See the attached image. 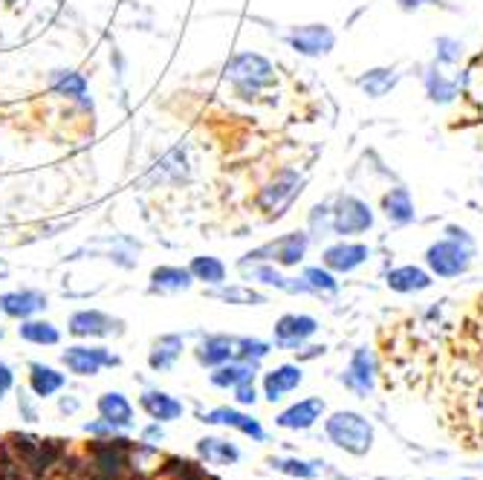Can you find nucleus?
I'll use <instances>...</instances> for the list:
<instances>
[{
    "instance_id": "f257e3e1",
    "label": "nucleus",
    "mask_w": 483,
    "mask_h": 480,
    "mask_svg": "<svg viewBox=\"0 0 483 480\" xmlns=\"http://www.w3.org/2000/svg\"><path fill=\"white\" fill-rule=\"evenodd\" d=\"M223 78L231 84L235 96L243 101H258L263 93L275 90V84H278L275 64L261 53H252V49L231 56L223 67Z\"/></svg>"
},
{
    "instance_id": "f03ea898",
    "label": "nucleus",
    "mask_w": 483,
    "mask_h": 480,
    "mask_svg": "<svg viewBox=\"0 0 483 480\" xmlns=\"http://www.w3.org/2000/svg\"><path fill=\"white\" fill-rule=\"evenodd\" d=\"M327 440L333 445H339L342 452L347 454H368L374 445V425L368 423V417L356 414V411H336L330 414L324 423Z\"/></svg>"
},
{
    "instance_id": "7ed1b4c3",
    "label": "nucleus",
    "mask_w": 483,
    "mask_h": 480,
    "mask_svg": "<svg viewBox=\"0 0 483 480\" xmlns=\"http://www.w3.org/2000/svg\"><path fill=\"white\" fill-rule=\"evenodd\" d=\"M304 174L302 171H295V168H281L275 171V174L270 177V183H266L261 192H258V209L270 217V220H278V217H284L290 209H293V203L302 197L304 192Z\"/></svg>"
},
{
    "instance_id": "20e7f679",
    "label": "nucleus",
    "mask_w": 483,
    "mask_h": 480,
    "mask_svg": "<svg viewBox=\"0 0 483 480\" xmlns=\"http://www.w3.org/2000/svg\"><path fill=\"white\" fill-rule=\"evenodd\" d=\"M475 258V246H466L460 240L440 237L435 244H428L426 249V266L431 276L437 278H460L469 272Z\"/></svg>"
},
{
    "instance_id": "39448f33",
    "label": "nucleus",
    "mask_w": 483,
    "mask_h": 480,
    "mask_svg": "<svg viewBox=\"0 0 483 480\" xmlns=\"http://www.w3.org/2000/svg\"><path fill=\"white\" fill-rule=\"evenodd\" d=\"M310 244H313V237L310 232H287V235H281L275 240H270L266 246L255 249V252H249L243 255V258H252V261H270L275 266H298L304 258H307V252H310Z\"/></svg>"
},
{
    "instance_id": "423d86ee",
    "label": "nucleus",
    "mask_w": 483,
    "mask_h": 480,
    "mask_svg": "<svg viewBox=\"0 0 483 480\" xmlns=\"http://www.w3.org/2000/svg\"><path fill=\"white\" fill-rule=\"evenodd\" d=\"M374 229V209L356 194H339L333 203V235L354 237Z\"/></svg>"
},
{
    "instance_id": "0eeeda50",
    "label": "nucleus",
    "mask_w": 483,
    "mask_h": 480,
    "mask_svg": "<svg viewBox=\"0 0 483 480\" xmlns=\"http://www.w3.org/2000/svg\"><path fill=\"white\" fill-rule=\"evenodd\" d=\"M284 41L290 44V49H295L298 56L304 58H324L333 53L336 47V32H333L327 24H304V26H293Z\"/></svg>"
},
{
    "instance_id": "6e6552de",
    "label": "nucleus",
    "mask_w": 483,
    "mask_h": 480,
    "mask_svg": "<svg viewBox=\"0 0 483 480\" xmlns=\"http://www.w3.org/2000/svg\"><path fill=\"white\" fill-rule=\"evenodd\" d=\"M315 333H319V321L307 313H284L272 328L275 348H281V350L304 348Z\"/></svg>"
},
{
    "instance_id": "1a4fd4ad",
    "label": "nucleus",
    "mask_w": 483,
    "mask_h": 480,
    "mask_svg": "<svg viewBox=\"0 0 483 480\" xmlns=\"http://www.w3.org/2000/svg\"><path fill=\"white\" fill-rule=\"evenodd\" d=\"M241 272L246 278H252L263 287H275L281 293H290V296H313L310 287L304 278H287L284 272H281L275 264L270 261H252V258H243L241 261Z\"/></svg>"
},
{
    "instance_id": "9d476101",
    "label": "nucleus",
    "mask_w": 483,
    "mask_h": 480,
    "mask_svg": "<svg viewBox=\"0 0 483 480\" xmlns=\"http://www.w3.org/2000/svg\"><path fill=\"white\" fill-rule=\"evenodd\" d=\"M371 258V249L359 244V240H336V244H330L322 252V266H327L330 272H336V276H351L359 266H365Z\"/></svg>"
},
{
    "instance_id": "9b49d317",
    "label": "nucleus",
    "mask_w": 483,
    "mask_h": 480,
    "mask_svg": "<svg viewBox=\"0 0 483 480\" xmlns=\"http://www.w3.org/2000/svg\"><path fill=\"white\" fill-rule=\"evenodd\" d=\"M61 362L67 365V370L76 373V376H96L102 368H116L122 362L119 356L110 353L108 348H85V345H76V348H67L61 353Z\"/></svg>"
},
{
    "instance_id": "f8f14e48",
    "label": "nucleus",
    "mask_w": 483,
    "mask_h": 480,
    "mask_svg": "<svg viewBox=\"0 0 483 480\" xmlns=\"http://www.w3.org/2000/svg\"><path fill=\"white\" fill-rule=\"evenodd\" d=\"M376 356L371 348H356L354 356H351V362H347L344 373H342V385L347 391H354L359 393V397H368V393L376 388Z\"/></svg>"
},
{
    "instance_id": "ddd939ff",
    "label": "nucleus",
    "mask_w": 483,
    "mask_h": 480,
    "mask_svg": "<svg viewBox=\"0 0 483 480\" xmlns=\"http://www.w3.org/2000/svg\"><path fill=\"white\" fill-rule=\"evenodd\" d=\"M322 414H324V400L307 397V400H298L290 408L281 411V414L275 417V425L287 428V432H307V428H313L322 420Z\"/></svg>"
},
{
    "instance_id": "4468645a",
    "label": "nucleus",
    "mask_w": 483,
    "mask_h": 480,
    "mask_svg": "<svg viewBox=\"0 0 483 480\" xmlns=\"http://www.w3.org/2000/svg\"><path fill=\"white\" fill-rule=\"evenodd\" d=\"M379 209L382 214H385V220L391 223V226H411L414 220H417V205H414V197L406 185H394L388 188L385 194H382L379 200Z\"/></svg>"
},
{
    "instance_id": "2eb2a0df",
    "label": "nucleus",
    "mask_w": 483,
    "mask_h": 480,
    "mask_svg": "<svg viewBox=\"0 0 483 480\" xmlns=\"http://www.w3.org/2000/svg\"><path fill=\"white\" fill-rule=\"evenodd\" d=\"M385 284L391 293H399V296H414V293H426V289L435 284V276H431L428 269L423 266H414V264H403V266H394L388 276H385Z\"/></svg>"
},
{
    "instance_id": "dca6fc26",
    "label": "nucleus",
    "mask_w": 483,
    "mask_h": 480,
    "mask_svg": "<svg viewBox=\"0 0 483 480\" xmlns=\"http://www.w3.org/2000/svg\"><path fill=\"white\" fill-rule=\"evenodd\" d=\"M70 333L78 339H93V336H116L122 333V321H116L98 310H81L70 316Z\"/></svg>"
},
{
    "instance_id": "f3484780",
    "label": "nucleus",
    "mask_w": 483,
    "mask_h": 480,
    "mask_svg": "<svg viewBox=\"0 0 483 480\" xmlns=\"http://www.w3.org/2000/svg\"><path fill=\"white\" fill-rule=\"evenodd\" d=\"M203 423L235 428V432H241V434H246V437H252V440H258V443L266 440L263 425H261L255 417H249V414H243V411H238V408H226V405H223V408H214V411H209V414L203 417Z\"/></svg>"
},
{
    "instance_id": "a211bd4d",
    "label": "nucleus",
    "mask_w": 483,
    "mask_h": 480,
    "mask_svg": "<svg viewBox=\"0 0 483 480\" xmlns=\"http://www.w3.org/2000/svg\"><path fill=\"white\" fill-rule=\"evenodd\" d=\"M304 382V373L298 365H278L270 373H263V397L270 402L284 400L298 385Z\"/></svg>"
},
{
    "instance_id": "6ab92c4d",
    "label": "nucleus",
    "mask_w": 483,
    "mask_h": 480,
    "mask_svg": "<svg viewBox=\"0 0 483 480\" xmlns=\"http://www.w3.org/2000/svg\"><path fill=\"white\" fill-rule=\"evenodd\" d=\"M46 307V296L36 293V289H18V293H4L0 296V313L9 318H32Z\"/></svg>"
},
{
    "instance_id": "aec40b11",
    "label": "nucleus",
    "mask_w": 483,
    "mask_h": 480,
    "mask_svg": "<svg viewBox=\"0 0 483 480\" xmlns=\"http://www.w3.org/2000/svg\"><path fill=\"white\" fill-rule=\"evenodd\" d=\"M194 356L203 368H221L235 359V336H206L197 345Z\"/></svg>"
},
{
    "instance_id": "412c9836",
    "label": "nucleus",
    "mask_w": 483,
    "mask_h": 480,
    "mask_svg": "<svg viewBox=\"0 0 483 480\" xmlns=\"http://www.w3.org/2000/svg\"><path fill=\"white\" fill-rule=\"evenodd\" d=\"M139 405L148 417H151L154 423H171V420H180L182 417V402L177 397H171V393L165 391H145L139 397Z\"/></svg>"
},
{
    "instance_id": "4be33fe9",
    "label": "nucleus",
    "mask_w": 483,
    "mask_h": 480,
    "mask_svg": "<svg viewBox=\"0 0 483 480\" xmlns=\"http://www.w3.org/2000/svg\"><path fill=\"white\" fill-rule=\"evenodd\" d=\"M423 88H426L428 101H435V105H452V101L460 96V81L448 78L437 64H431L423 73Z\"/></svg>"
},
{
    "instance_id": "5701e85b",
    "label": "nucleus",
    "mask_w": 483,
    "mask_h": 480,
    "mask_svg": "<svg viewBox=\"0 0 483 480\" xmlns=\"http://www.w3.org/2000/svg\"><path fill=\"white\" fill-rule=\"evenodd\" d=\"M399 78H403V76H399L396 67H371V70H365L356 78V88L368 99H382V96H388L396 88Z\"/></svg>"
},
{
    "instance_id": "b1692460",
    "label": "nucleus",
    "mask_w": 483,
    "mask_h": 480,
    "mask_svg": "<svg viewBox=\"0 0 483 480\" xmlns=\"http://www.w3.org/2000/svg\"><path fill=\"white\" fill-rule=\"evenodd\" d=\"M96 408H98V414H102V420L113 423L116 428H130L133 425V405L119 391L102 393L98 402H96Z\"/></svg>"
},
{
    "instance_id": "393cba45",
    "label": "nucleus",
    "mask_w": 483,
    "mask_h": 480,
    "mask_svg": "<svg viewBox=\"0 0 483 480\" xmlns=\"http://www.w3.org/2000/svg\"><path fill=\"white\" fill-rule=\"evenodd\" d=\"M182 348H186V341H182V336L177 333H169V336H159L154 341L151 353H148V365H151L154 370H171L177 365V359L182 356Z\"/></svg>"
},
{
    "instance_id": "a878e982",
    "label": "nucleus",
    "mask_w": 483,
    "mask_h": 480,
    "mask_svg": "<svg viewBox=\"0 0 483 480\" xmlns=\"http://www.w3.org/2000/svg\"><path fill=\"white\" fill-rule=\"evenodd\" d=\"M258 373V365L255 362H241V359H231V362L214 368L211 373V385L214 388H231L235 391L238 385L243 382H252Z\"/></svg>"
},
{
    "instance_id": "bb28decb",
    "label": "nucleus",
    "mask_w": 483,
    "mask_h": 480,
    "mask_svg": "<svg viewBox=\"0 0 483 480\" xmlns=\"http://www.w3.org/2000/svg\"><path fill=\"white\" fill-rule=\"evenodd\" d=\"M194 284L191 269H182V266H157L151 272V293H182V289H189Z\"/></svg>"
},
{
    "instance_id": "cd10ccee",
    "label": "nucleus",
    "mask_w": 483,
    "mask_h": 480,
    "mask_svg": "<svg viewBox=\"0 0 483 480\" xmlns=\"http://www.w3.org/2000/svg\"><path fill=\"white\" fill-rule=\"evenodd\" d=\"M197 454L211 466H235L241 460V452L235 443L221 440V437H203L197 443Z\"/></svg>"
},
{
    "instance_id": "c85d7f7f",
    "label": "nucleus",
    "mask_w": 483,
    "mask_h": 480,
    "mask_svg": "<svg viewBox=\"0 0 483 480\" xmlns=\"http://www.w3.org/2000/svg\"><path fill=\"white\" fill-rule=\"evenodd\" d=\"M67 385V376L58 373L56 368L49 365H41V362H32L29 365V388L36 397H53V393H58L61 388Z\"/></svg>"
},
{
    "instance_id": "c756f323",
    "label": "nucleus",
    "mask_w": 483,
    "mask_h": 480,
    "mask_svg": "<svg viewBox=\"0 0 483 480\" xmlns=\"http://www.w3.org/2000/svg\"><path fill=\"white\" fill-rule=\"evenodd\" d=\"M211 298H218V301H226V304H241V307H261L266 304V296L258 293V289L252 287H243V284H221V287H214Z\"/></svg>"
},
{
    "instance_id": "7c9ffc66",
    "label": "nucleus",
    "mask_w": 483,
    "mask_h": 480,
    "mask_svg": "<svg viewBox=\"0 0 483 480\" xmlns=\"http://www.w3.org/2000/svg\"><path fill=\"white\" fill-rule=\"evenodd\" d=\"M194 281H203L206 287H221L226 284V264L221 258H211V255H197L189 264Z\"/></svg>"
},
{
    "instance_id": "2f4dec72",
    "label": "nucleus",
    "mask_w": 483,
    "mask_h": 480,
    "mask_svg": "<svg viewBox=\"0 0 483 480\" xmlns=\"http://www.w3.org/2000/svg\"><path fill=\"white\" fill-rule=\"evenodd\" d=\"M21 339L29 341V345H58L61 333L53 321H38V318H24V324L18 328Z\"/></svg>"
},
{
    "instance_id": "473e14b6",
    "label": "nucleus",
    "mask_w": 483,
    "mask_h": 480,
    "mask_svg": "<svg viewBox=\"0 0 483 480\" xmlns=\"http://www.w3.org/2000/svg\"><path fill=\"white\" fill-rule=\"evenodd\" d=\"M302 278L307 281V287H310V293H313V296H322V298L339 296L336 272H330L327 266H307Z\"/></svg>"
},
{
    "instance_id": "72a5a7b5",
    "label": "nucleus",
    "mask_w": 483,
    "mask_h": 480,
    "mask_svg": "<svg viewBox=\"0 0 483 480\" xmlns=\"http://www.w3.org/2000/svg\"><path fill=\"white\" fill-rule=\"evenodd\" d=\"M307 232L313 240H324L333 235V203H315L307 214Z\"/></svg>"
},
{
    "instance_id": "f704fd0d",
    "label": "nucleus",
    "mask_w": 483,
    "mask_h": 480,
    "mask_svg": "<svg viewBox=\"0 0 483 480\" xmlns=\"http://www.w3.org/2000/svg\"><path fill=\"white\" fill-rule=\"evenodd\" d=\"M53 90L58 96H70V99H85L87 96V81L85 76H78L73 70H58L53 76Z\"/></svg>"
},
{
    "instance_id": "c9c22d12",
    "label": "nucleus",
    "mask_w": 483,
    "mask_h": 480,
    "mask_svg": "<svg viewBox=\"0 0 483 480\" xmlns=\"http://www.w3.org/2000/svg\"><path fill=\"white\" fill-rule=\"evenodd\" d=\"M463 56H466L463 41H457L452 36H440L435 41V64L437 67H455V64L463 61Z\"/></svg>"
},
{
    "instance_id": "e433bc0d",
    "label": "nucleus",
    "mask_w": 483,
    "mask_h": 480,
    "mask_svg": "<svg viewBox=\"0 0 483 480\" xmlns=\"http://www.w3.org/2000/svg\"><path fill=\"white\" fill-rule=\"evenodd\" d=\"M266 356H270V345L263 339H249V336L235 339V359H241V362L261 365Z\"/></svg>"
},
{
    "instance_id": "4c0bfd02",
    "label": "nucleus",
    "mask_w": 483,
    "mask_h": 480,
    "mask_svg": "<svg viewBox=\"0 0 483 480\" xmlns=\"http://www.w3.org/2000/svg\"><path fill=\"white\" fill-rule=\"evenodd\" d=\"M270 463H272V469L284 472L290 477H298V480H313L322 466V463H304V460H270Z\"/></svg>"
},
{
    "instance_id": "58836bf2",
    "label": "nucleus",
    "mask_w": 483,
    "mask_h": 480,
    "mask_svg": "<svg viewBox=\"0 0 483 480\" xmlns=\"http://www.w3.org/2000/svg\"><path fill=\"white\" fill-rule=\"evenodd\" d=\"M235 400H238L241 405H255V402H258L255 380H252V382H243V385H238V388H235Z\"/></svg>"
},
{
    "instance_id": "ea45409f",
    "label": "nucleus",
    "mask_w": 483,
    "mask_h": 480,
    "mask_svg": "<svg viewBox=\"0 0 483 480\" xmlns=\"http://www.w3.org/2000/svg\"><path fill=\"white\" fill-rule=\"evenodd\" d=\"M85 432L87 434H98V437H113L116 432H119V428H116L113 423H108V420H98V423H87Z\"/></svg>"
},
{
    "instance_id": "a19ab883",
    "label": "nucleus",
    "mask_w": 483,
    "mask_h": 480,
    "mask_svg": "<svg viewBox=\"0 0 483 480\" xmlns=\"http://www.w3.org/2000/svg\"><path fill=\"white\" fill-rule=\"evenodd\" d=\"M472 417H475V423L483 428V382L475 388V393H472Z\"/></svg>"
},
{
    "instance_id": "79ce46f5",
    "label": "nucleus",
    "mask_w": 483,
    "mask_h": 480,
    "mask_svg": "<svg viewBox=\"0 0 483 480\" xmlns=\"http://www.w3.org/2000/svg\"><path fill=\"white\" fill-rule=\"evenodd\" d=\"M15 385V373L6 362H0V400H4V393Z\"/></svg>"
},
{
    "instance_id": "37998d69",
    "label": "nucleus",
    "mask_w": 483,
    "mask_h": 480,
    "mask_svg": "<svg viewBox=\"0 0 483 480\" xmlns=\"http://www.w3.org/2000/svg\"><path fill=\"white\" fill-rule=\"evenodd\" d=\"M18 408H21V414H24V420H26V423H36V420H38V411L32 408L29 397H24V393L18 397Z\"/></svg>"
},
{
    "instance_id": "c03bdc74",
    "label": "nucleus",
    "mask_w": 483,
    "mask_h": 480,
    "mask_svg": "<svg viewBox=\"0 0 483 480\" xmlns=\"http://www.w3.org/2000/svg\"><path fill=\"white\" fill-rule=\"evenodd\" d=\"M162 437H165V432H162V425H159V423L148 425L145 432H142V440H145V443H159Z\"/></svg>"
},
{
    "instance_id": "a18cd8bd",
    "label": "nucleus",
    "mask_w": 483,
    "mask_h": 480,
    "mask_svg": "<svg viewBox=\"0 0 483 480\" xmlns=\"http://www.w3.org/2000/svg\"><path fill=\"white\" fill-rule=\"evenodd\" d=\"M58 408L64 411V414H76V411H78V400H73V397H64V400L58 402Z\"/></svg>"
},
{
    "instance_id": "49530a36",
    "label": "nucleus",
    "mask_w": 483,
    "mask_h": 480,
    "mask_svg": "<svg viewBox=\"0 0 483 480\" xmlns=\"http://www.w3.org/2000/svg\"><path fill=\"white\" fill-rule=\"evenodd\" d=\"M322 353H324V348L313 345V348H304V353H298V359H302V362H307V359H315V356H322Z\"/></svg>"
},
{
    "instance_id": "de8ad7c7",
    "label": "nucleus",
    "mask_w": 483,
    "mask_h": 480,
    "mask_svg": "<svg viewBox=\"0 0 483 480\" xmlns=\"http://www.w3.org/2000/svg\"><path fill=\"white\" fill-rule=\"evenodd\" d=\"M399 6H403L406 12H411V9H420L423 4H420V0H399Z\"/></svg>"
},
{
    "instance_id": "09e8293b",
    "label": "nucleus",
    "mask_w": 483,
    "mask_h": 480,
    "mask_svg": "<svg viewBox=\"0 0 483 480\" xmlns=\"http://www.w3.org/2000/svg\"><path fill=\"white\" fill-rule=\"evenodd\" d=\"M6 272H9V266H6L4 261H0V278H4V276H6Z\"/></svg>"
},
{
    "instance_id": "8fccbe9b",
    "label": "nucleus",
    "mask_w": 483,
    "mask_h": 480,
    "mask_svg": "<svg viewBox=\"0 0 483 480\" xmlns=\"http://www.w3.org/2000/svg\"><path fill=\"white\" fill-rule=\"evenodd\" d=\"M0 339H4V330H0Z\"/></svg>"
}]
</instances>
